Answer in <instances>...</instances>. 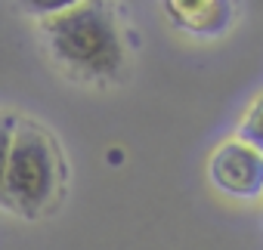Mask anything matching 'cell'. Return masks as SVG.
Returning a JSON list of instances; mask_svg holds the SVG:
<instances>
[{"mask_svg": "<svg viewBox=\"0 0 263 250\" xmlns=\"http://www.w3.org/2000/svg\"><path fill=\"white\" fill-rule=\"evenodd\" d=\"M44 34L56 62L87 80H108L124 65L121 31L105 0H84L68 13L44 19Z\"/></svg>", "mask_w": 263, "mask_h": 250, "instance_id": "obj_1", "label": "cell"}, {"mask_svg": "<svg viewBox=\"0 0 263 250\" xmlns=\"http://www.w3.org/2000/svg\"><path fill=\"white\" fill-rule=\"evenodd\" d=\"M59 185V161L50 139L28 123H16V136L4 176V204L19 213H41Z\"/></svg>", "mask_w": 263, "mask_h": 250, "instance_id": "obj_2", "label": "cell"}, {"mask_svg": "<svg viewBox=\"0 0 263 250\" xmlns=\"http://www.w3.org/2000/svg\"><path fill=\"white\" fill-rule=\"evenodd\" d=\"M208 176L217 192L238 201H257L263 195V155L238 139L223 142L208 161Z\"/></svg>", "mask_w": 263, "mask_h": 250, "instance_id": "obj_3", "label": "cell"}, {"mask_svg": "<svg viewBox=\"0 0 263 250\" xmlns=\"http://www.w3.org/2000/svg\"><path fill=\"white\" fill-rule=\"evenodd\" d=\"M167 19L198 37H214L232 22V0H161Z\"/></svg>", "mask_w": 263, "mask_h": 250, "instance_id": "obj_4", "label": "cell"}, {"mask_svg": "<svg viewBox=\"0 0 263 250\" xmlns=\"http://www.w3.org/2000/svg\"><path fill=\"white\" fill-rule=\"evenodd\" d=\"M238 142H245L263 155V93L248 105V111L238 123Z\"/></svg>", "mask_w": 263, "mask_h": 250, "instance_id": "obj_5", "label": "cell"}, {"mask_svg": "<svg viewBox=\"0 0 263 250\" xmlns=\"http://www.w3.org/2000/svg\"><path fill=\"white\" fill-rule=\"evenodd\" d=\"M84 0H22V7L31 13V16H41V19H53L59 13H68L74 10Z\"/></svg>", "mask_w": 263, "mask_h": 250, "instance_id": "obj_6", "label": "cell"}, {"mask_svg": "<svg viewBox=\"0 0 263 250\" xmlns=\"http://www.w3.org/2000/svg\"><path fill=\"white\" fill-rule=\"evenodd\" d=\"M16 136V120L13 117H0V201H4V176H7V161Z\"/></svg>", "mask_w": 263, "mask_h": 250, "instance_id": "obj_7", "label": "cell"}]
</instances>
